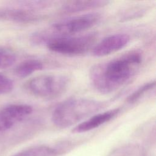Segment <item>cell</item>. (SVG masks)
<instances>
[{
	"instance_id": "cell-1",
	"label": "cell",
	"mask_w": 156,
	"mask_h": 156,
	"mask_svg": "<svg viewBox=\"0 0 156 156\" xmlns=\"http://www.w3.org/2000/svg\"><path fill=\"white\" fill-rule=\"evenodd\" d=\"M143 55L138 51L93 66L89 79L93 88L102 94L112 93L129 82L138 71Z\"/></svg>"
},
{
	"instance_id": "cell-2",
	"label": "cell",
	"mask_w": 156,
	"mask_h": 156,
	"mask_svg": "<svg viewBox=\"0 0 156 156\" xmlns=\"http://www.w3.org/2000/svg\"><path fill=\"white\" fill-rule=\"evenodd\" d=\"M105 105V102L93 99L70 98L55 107L52 111L51 119L58 127H68L97 113Z\"/></svg>"
},
{
	"instance_id": "cell-3",
	"label": "cell",
	"mask_w": 156,
	"mask_h": 156,
	"mask_svg": "<svg viewBox=\"0 0 156 156\" xmlns=\"http://www.w3.org/2000/svg\"><path fill=\"white\" fill-rule=\"evenodd\" d=\"M101 18V14L98 12L74 16L57 21L48 29L32 34L30 40L35 44H45L48 40L54 37L72 36L83 32L98 24Z\"/></svg>"
},
{
	"instance_id": "cell-4",
	"label": "cell",
	"mask_w": 156,
	"mask_h": 156,
	"mask_svg": "<svg viewBox=\"0 0 156 156\" xmlns=\"http://www.w3.org/2000/svg\"><path fill=\"white\" fill-rule=\"evenodd\" d=\"M69 78L62 74H44L29 80L25 84L27 91L33 96L53 99L62 95L68 89Z\"/></svg>"
},
{
	"instance_id": "cell-5",
	"label": "cell",
	"mask_w": 156,
	"mask_h": 156,
	"mask_svg": "<svg viewBox=\"0 0 156 156\" xmlns=\"http://www.w3.org/2000/svg\"><path fill=\"white\" fill-rule=\"evenodd\" d=\"M96 38L97 34L91 32L77 36L54 37L48 40L45 45L53 52L65 55L77 56L92 49Z\"/></svg>"
},
{
	"instance_id": "cell-6",
	"label": "cell",
	"mask_w": 156,
	"mask_h": 156,
	"mask_svg": "<svg viewBox=\"0 0 156 156\" xmlns=\"http://www.w3.org/2000/svg\"><path fill=\"white\" fill-rule=\"evenodd\" d=\"M45 15L30 7L25 1L17 7H0V19L18 23H36L44 19Z\"/></svg>"
},
{
	"instance_id": "cell-7",
	"label": "cell",
	"mask_w": 156,
	"mask_h": 156,
	"mask_svg": "<svg viewBox=\"0 0 156 156\" xmlns=\"http://www.w3.org/2000/svg\"><path fill=\"white\" fill-rule=\"evenodd\" d=\"M33 112L31 105L25 104L9 105L0 110V132L10 129Z\"/></svg>"
},
{
	"instance_id": "cell-8",
	"label": "cell",
	"mask_w": 156,
	"mask_h": 156,
	"mask_svg": "<svg viewBox=\"0 0 156 156\" xmlns=\"http://www.w3.org/2000/svg\"><path fill=\"white\" fill-rule=\"evenodd\" d=\"M130 41V37L126 34H115L107 36L94 45L92 54L95 57H104L121 50Z\"/></svg>"
},
{
	"instance_id": "cell-9",
	"label": "cell",
	"mask_w": 156,
	"mask_h": 156,
	"mask_svg": "<svg viewBox=\"0 0 156 156\" xmlns=\"http://www.w3.org/2000/svg\"><path fill=\"white\" fill-rule=\"evenodd\" d=\"M121 108L116 107L103 112L97 113L76 126L73 129L74 133H82L94 129L108 122L121 112Z\"/></svg>"
},
{
	"instance_id": "cell-10",
	"label": "cell",
	"mask_w": 156,
	"mask_h": 156,
	"mask_svg": "<svg viewBox=\"0 0 156 156\" xmlns=\"http://www.w3.org/2000/svg\"><path fill=\"white\" fill-rule=\"evenodd\" d=\"M109 1H69L63 2L60 9L62 14H72L82 11L94 10L107 5Z\"/></svg>"
},
{
	"instance_id": "cell-11",
	"label": "cell",
	"mask_w": 156,
	"mask_h": 156,
	"mask_svg": "<svg viewBox=\"0 0 156 156\" xmlns=\"http://www.w3.org/2000/svg\"><path fill=\"white\" fill-rule=\"evenodd\" d=\"M43 68V63L37 59H27L20 63L15 69L16 76L24 78L28 77L34 72L40 71Z\"/></svg>"
},
{
	"instance_id": "cell-12",
	"label": "cell",
	"mask_w": 156,
	"mask_h": 156,
	"mask_svg": "<svg viewBox=\"0 0 156 156\" xmlns=\"http://www.w3.org/2000/svg\"><path fill=\"white\" fill-rule=\"evenodd\" d=\"M155 80H151L150 82L144 83L127 97L126 99L127 103L130 104H133L136 103L141 98H143L148 92L154 90L155 88Z\"/></svg>"
},
{
	"instance_id": "cell-13",
	"label": "cell",
	"mask_w": 156,
	"mask_h": 156,
	"mask_svg": "<svg viewBox=\"0 0 156 156\" xmlns=\"http://www.w3.org/2000/svg\"><path fill=\"white\" fill-rule=\"evenodd\" d=\"M55 154V151L51 147L39 146L25 149L13 156H54Z\"/></svg>"
},
{
	"instance_id": "cell-14",
	"label": "cell",
	"mask_w": 156,
	"mask_h": 156,
	"mask_svg": "<svg viewBox=\"0 0 156 156\" xmlns=\"http://www.w3.org/2000/svg\"><path fill=\"white\" fill-rule=\"evenodd\" d=\"M16 59V55L12 50L0 46V69L10 67Z\"/></svg>"
},
{
	"instance_id": "cell-15",
	"label": "cell",
	"mask_w": 156,
	"mask_h": 156,
	"mask_svg": "<svg viewBox=\"0 0 156 156\" xmlns=\"http://www.w3.org/2000/svg\"><path fill=\"white\" fill-rule=\"evenodd\" d=\"M146 12V7L144 6H135L125 10L122 15H121L120 21H127L142 16Z\"/></svg>"
},
{
	"instance_id": "cell-16",
	"label": "cell",
	"mask_w": 156,
	"mask_h": 156,
	"mask_svg": "<svg viewBox=\"0 0 156 156\" xmlns=\"http://www.w3.org/2000/svg\"><path fill=\"white\" fill-rule=\"evenodd\" d=\"M13 87V82L7 76L0 73V94L10 93Z\"/></svg>"
}]
</instances>
